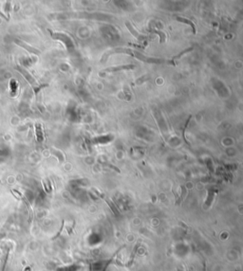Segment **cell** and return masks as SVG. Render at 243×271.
Instances as JSON below:
<instances>
[{"label":"cell","instance_id":"cell-1","mask_svg":"<svg viewBox=\"0 0 243 271\" xmlns=\"http://www.w3.org/2000/svg\"><path fill=\"white\" fill-rule=\"evenodd\" d=\"M133 56H135L137 59L143 61L144 63H148V64H163V63H167V64H171L173 66H175L174 61H165L162 59H158V58H152V57H148L145 56L142 53H140L139 51H134L133 50Z\"/></svg>","mask_w":243,"mask_h":271},{"label":"cell","instance_id":"cell-2","mask_svg":"<svg viewBox=\"0 0 243 271\" xmlns=\"http://www.w3.org/2000/svg\"><path fill=\"white\" fill-rule=\"evenodd\" d=\"M113 53H126V54H129L131 56H133V50H129V48H124V47H117V48H114V50H108V52L105 53V54L103 56V59L102 61H105L111 55L113 54Z\"/></svg>","mask_w":243,"mask_h":271},{"label":"cell","instance_id":"cell-3","mask_svg":"<svg viewBox=\"0 0 243 271\" xmlns=\"http://www.w3.org/2000/svg\"><path fill=\"white\" fill-rule=\"evenodd\" d=\"M134 67H135L134 65H124V66H115V67H108V68H105L104 71L113 73V72H117V71H120V70L132 69V68H134Z\"/></svg>","mask_w":243,"mask_h":271},{"label":"cell","instance_id":"cell-4","mask_svg":"<svg viewBox=\"0 0 243 271\" xmlns=\"http://www.w3.org/2000/svg\"><path fill=\"white\" fill-rule=\"evenodd\" d=\"M176 19H177V20H178L179 22H182V23L187 24V25L191 26L192 30H193V32H194V33H196V25H195V24H194L191 20H189V19L184 18V17H181V16H177Z\"/></svg>","mask_w":243,"mask_h":271},{"label":"cell","instance_id":"cell-5","mask_svg":"<svg viewBox=\"0 0 243 271\" xmlns=\"http://www.w3.org/2000/svg\"><path fill=\"white\" fill-rule=\"evenodd\" d=\"M125 26H126V28H128V31H129L131 33H132L134 37H136L137 39H141V38H142V35H141L140 33L135 30V28H133V26L131 25V24H130L129 22H125Z\"/></svg>","mask_w":243,"mask_h":271},{"label":"cell","instance_id":"cell-6","mask_svg":"<svg viewBox=\"0 0 243 271\" xmlns=\"http://www.w3.org/2000/svg\"><path fill=\"white\" fill-rule=\"evenodd\" d=\"M35 129H36V137L38 141H42L43 140V133H42V127L40 123H36L35 124Z\"/></svg>","mask_w":243,"mask_h":271},{"label":"cell","instance_id":"cell-7","mask_svg":"<svg viewBox=\"0 0 243 271\" xmlns=\"http://www.w3.org/2000/svg\"><path fill=\"white\" fill-rule=\"evenodd\" d=\"M140 242H141V240H139L138 241V243H137V245H136L135 246H134V248H133V250H132V253H131V256H130V261L127 263V267H130L131 264H133V261H134V258H135V254H136V252H137V248H139V246H140Z\"/></svg>","mask_w":243,"mask_h":271},{"label":"cell","instance_id":"cell-8","mask_svg":"<svg viewBox=\"0 0 243 271\" xmlns=\"http://www.w3.org/2000/svg\"><path fill=\"white\" fill-rule=\"evenodd\" d=\"M103 198H104V199H105V202H106V203H108V204L109 205V207H110V209H111V210H112V211L114 212V213H115L116 215H119V211H117V209H116V207L114 206V204H113V203H112V202H111V201H110V200L108 199V198H105V197H103Z\"/></svg>","mask_w":243,"mask_h":271},{"label":"cell","instance_id":"cell-9","mask_svg":"<svg viewBox=\"0 0 243 271\" xmlns=\"http://www.w3.org/2000/svg\"><path fill=\"white\" fill-rule=\"evenodd\" d=\"M152 32H155V33H157V34H159V36L161 37V43H163L164 41H165V39H166V35L164 34L163 32H162V31H153Z\"/></svg>","mask_w":243,"mask_h":271},{"label":"cell","instance_id":"cell-10","mask_svg":"<svg viewBox=\"0 0 243 271\" xmlns=\"http://www.w3.org/2000/svg\"><path fill=\"white\" fill-rule=\"evenodd\" d=\"M191 118H192V116H190V117L188 118V119L186 120V122H185V125H184V126H183V130H182V138H183V139H184V141H187V140H186V138H185V135H184V133H185V130H186V128H187V126H188L189 120L191 119Z\"/></svg>","mask_w":243,"mask_h":271},{"label":"cell","instance_id":"cell-11","mask_svg":"<svg viewBox=\"0 0 243 271\" xmlns=\"http://www.w3.org/2000/svg\"><path fill=\"white\" fill-rule=\"evenodd\" d=\"M64 225H65V221H64V220H63V222H62V227H61V229H60L59 232H58V233H57V234H56V235H55L54 237H53V238H52V240H54V239L58 238V237H59V236H60V234L62 233V230H63V229H64Z\"/></svg>","mask_w":243,"mask_h":271}]
</instances>
